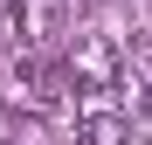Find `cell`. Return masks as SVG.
Instances as JSON below:
<instances>
[{"instance_id": "cell-2", "label": "cell", "mask_w": 152, "mask_h": 145, "mask_svg": "<svg viewBox=\"0 0 152 145\" xmlns=\"http://www.w3.org/2000/svg\"><path fill=\"white\" fill-rule=\"evenodd\" d=\"M69 76H76V90H118V76H124L118 42L111 35H83L76 55H69Z\"/></svg>"}, {"instance_id": "cell-3", "label": "cell", "mask_w": 152, "mask_h": 145, "mask_svg": "<svg viewBox=\"0 0 152 145\" xmlns=\"http://www.w3.org/2000/svg\"><path fill=\"white\" fill-rule=\"evenodd\" d=\"M14 28H21V42L42 55V48L62 35V0H14Z\"/></svg>"}, {"instance_id": "cell-1", "label": "cell", "mask_w": 152, "mask_h": 145, "mask_svg": "<svg viewBox=\"0 0 152 145\" xmlns=\"http://www.w3.org/2000/svg\"><path fill=\"white\" fill-rule=\"evenodd\" d=\"M69 90H76L69 62H42L35 48H7L0 55V104H14V111H56Z\"/></svg>"}, {"instance_id": "cell-5", "label": "cell", "mask_w": 152, "mask_h": 145, "mask_svg": "<svg viewBox=\"0 0 152 145\" xmlns=\"http://www.w3.org/2000/svg\"><path fill=\"white\" fill-rule=\"evenodd\" d=\"M0 7H7V14H14V0H0Z\"/></svg>"}, {"instance_id": "cell-4", "label": "cell", "mask_w": 152, "mask_h": 145, "mask_svg": "<svg viewBox=\"0 0 152 145\" xmlns=\"http://www.w3.org/2000/svg\"><path fill=\"white\" fill-rule=\"evenodd\" d=\"M76 145H132V125H124L118 111H83V125H76Z\"/></svg>"}]
</instances>
